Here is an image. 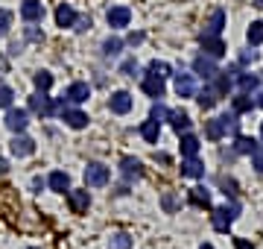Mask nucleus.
Here are the masks:
<instances>
[{
  "label": "nucleus",
  "instance_id": "nucleus-1",
  "mask_svg": "<svg viewBox=\"0 0 263 249\" xmlns=\"http://www.w3.org/2000/svg\"><path fill=\"white\" fill-rule=\"evenodd\" d=\"M237 217H240V205H222V208H216L211 214V223H214L216 232H228Z\"/></svg>",
  "mask_w": 263,
  "mask_h": 249
},
{
  "label": "nucleus",
  "instance_id": "nucleus-2",
  "mask_svg": "<svg viewBox=\"0 0 263 249\" xmlns=\"http://www.w3.org/2000/svg\"><path fill=\"white\" fill-rule=\"evenodd\" d=\"M108 179H111V170H108L105 164L91 162L85 167V185H88V188H103V185H108Z\"/></svg>",
  "mask_w": 263,
  "mask_h": 249
},
{
  "label": "nucleus",
  "instance_id": "nucleus-3",
  "mask_svg": "<svg viewBox=\"0 0 263 249\" xmlns=\"http://www.w3.org/2000/svg\"><path fill=\"white\" fill-rule=\"evenodd\" d=\"M9 147H12V155H18V158H27V155L35 153V141H32L29 135H24V132L15 135Z\"/></svg>",
  "mask_w": 263,
  "mask_h": 249
},
{
  "label": "nucleus",
  "instance_id": "nucleus-4",
  "mask_svg": "<svg viewBox=\"0 0 263 249\" xmlns=\"http://www.w3.org/2000/svg\"><path fill=\"white\" fill-rule=\"evenodd\" d=\"M27 123H29V112H27V109H12V105H9V112H6V126H9L12 132H15V135L24 132Z\"/></svg>",
  "mask_w": 263,
  "mask_h": 249
},
{
  "label": "nucleus",
  "instance_id": "nucleus-5",
  "mask_svg": "<svg viewBox=\"0 0 263 249\" xmlns=\"http://www.w3.org/2000/svg\"><path fill=\"white\" fill-rule=\"evenodd\" d=\"M29 112H35V115H41V117L53 115V100L47 97V91H38L35 97H29Z\"/></svg>",
  "mask_w": 263,
  "mask_h": 249
},
{
  "label": "nucleus",
  "instance_id": "nucleus-6",
  "mask_svg": "<svg viewBox=\"0 0 263 249\" xmlns=\"http://www.w3.org/2000/svg\"><path fill=\"white\" fill-rule=\"evenodd\" d=\"M21 18L27 21V24L41 21L44 18V3H41V0H24V3H21Z\"/></svg>",
  "mask_w": 263,
  "mask_h": 249
},
{
  "label": "nucleus",
  "instance_id": "nucleus-7",
  "mask_svg": "<svg viewBox=\"0 0 263 249\" xmlns=\"http://www.w3.org/2000/svg\"><path fill=\"white\" fill-rule=\"evenodd\" d=\"M193 70H196L199 77L214 79V74H216V59H214V56H208V53H202V56L193 59Z\"/></svg>",
  "mask_w": 263,
  "mask_h": 249
},
{
  "label": "nucleus",
  "instance_id": "nucleus-8",
  "mask_svg": "<svg viewBox=\"0 0 263 249\" xmlns=\"http://www.w3.org/2000/svg\"><path fill=\"white\" fill-rule=\"evenodd\" d=\"M67 202H70V211L73 214H85L88 205H91V193L88 191H67Z\"/></svg>",
  "mask_w": 263,
  "mask_h": 249
},
{
  "label": "nucleus",
  "instance_id": "nucleus-9",
  "mask_svg": "<svg viewBox=\"0 0 263 249\" xmlns=\"http://www.w3.org/2000/svg\"><path fill=\"white\" fill-rule=\"evenodd\" d=\"M105 18H108V24H111L114 29H120V27H129L132 12H129V6H111Z\"/></svg>",
  "mask_w": 263,
  "mask_h": 249
},
{
  "label": "nucleus",
  "instance_id": "nucleus-10",
  "mask_svg": "<svg viewBox=\"0 0 263 249\" xmlns=\"http://www.w3.org/2000/svg\"><path fill=\"white\" fill-rule=\"evenodd\" d=\"M65 97H67V103H85L91 97V88H88V82H70Z\"/></svg>",
  "mask_w": 263,
  "mask_h": 249
},
{
  "label": "nucleus",
  "instance_id": "nucleus-11",
  "mask_svg": "<svg viewBox=\"0 0 263 249\" xmlns=\"http://www.w3.org/2000/svg\"><path fill=\"white\" fill-rule=\"evenodd\" d=\"M108 105H111L114 115H126V112L132 109V94L129 91H114L111 100H108Z\"/></svg>",
  "mask_w": 263,
  "mask_h": 249
},
{
  "label": "nucleus",
  "instance_id": "nucleus-12",
  "mask_svg": "<svg viewBox=\"0 0 263 249\" xmlns=\"http://www.w3.org/2000/svg\"><path fill=\"white\" fill-rule=\"evenodd\" d=\"M62 120H65L70 129H85V126H88V115L79 112V109H70V105L62 112Z\"/></svg>",
  "mask_w": 263,
  "mask_h": 249
},
{
  "label": "nucleus",
  "instance_id": "nucleus-13",
  "mask_svg": "<svg viewBox=\"0 0 263 249\" xmlns=\"http://www.w3.org/2000/svg\"><path fill=\"white\" fill-rule=\"evenodd\" d=\"M181 176H187V179H199V176H205V164L199 162L196 155H187V158L181 162Z\"/></svg>",
  "mask_w": 263,
  "mask_h": 249
},
{
  "label": "nucleus",
  "instance_id": "nucleus-14",
  "mask_svg": "<svg viewBox=\"0 0 263 249\" xmlns=\"http://www.w3.org/2000/svg\"><path fill=\"white\" fill-rule=\"evenodd\" d=\"M141 88H143V94H149V97H164V79L161 77H155V74H146L143 77V82H141Z\"/></svg>",
  "mask_w": 263,
  "mask_h": 249
},
{
  "label": "nucleus",
  "instance_id": "nucleus-15",
  "mask_svg": "<svg viewBox=\"0 0 263 249\" xmlns=\"http://www.w3.org/2000/svg\"><path fill=\"white\" fill-rule=\"evenodd\" d=\"M202 50H205L208 56H214V59H219L222 53H226V44H222V39L219 35H202Z\"/></svg>",
  "mask_w": 263,
  "mask_h": 249
},
{
  "label": "nucleus",
  "instance_id": "nucleus-16",
  "mask_svg": "<svg viewBox=\"0 0 263 249\" xmlns=\"http://www.w3.org/2000/svg\"><path fill=\"white\" fill-rule=\"evenodd\" d=\"M176 94H179V97H193V94H196L193 74H176Z\"/></svg>",
  "mask_w": 263,
  "mask_h": 249
},
{
  "label": "nucleus",
  "instance_id": "nucleus-17",
  "mask_svg": "<svg viewBox=\"0 0 263 249\" xmlns=\"http://www.w3.org/2000/svg\"><path fill=\"white\" fill-rule=\"evenodd\" d=\"M193 97H196V103L202 105V109H214V105L219 103V94L214 91V85H205L202 91H196Z\"/></svg>",
  "mask_w": 263,
  "mask_h": 249
},
{
  "label": "nucleus",
  "instance_id": "nucleus-18",
  "mask_svg": "<svg viewBox=\"0 0 263 249\" xmlns=\"http://www.w3.org/2000/svg\"><path fill=\"white\" fill-rule=\"evenodd\" d=\"M47 185L56 193H67V191H70V176H67V173H62V170H56V173H50Z\"/></svg>",
  "mask_w": 263,
  "mask_h": 249
},
{
  "label": "nucleus",
  "instance_id": "nucleus-19",
  "mask_svg": "<svg viewBox=\"0 0 263 249\" xmlns=\"http://www.w3.org/2000/svg\"><path fill=\"white\" fill-rule=\"evenodd\" d=\"M231 85H234V79L228 77V70H216L214 74V91L219 97H226L228 91H231Z\"/></svg>",
  "mask_w": 263,
  "mask_h": 249
},
{
  "label": "nucleus",
  "instance_id": "nucleus-20",
  "mask_svg": "<svg viewBox=\"0 0 263 249\" xmlns=\"http://www.w3.org/2000/svg\"><path fill=\"white\" fill-rule=\"evenodd\" d=\"M222 29H226V12L222 9H214L211 12V21H208V35H219V32H222Z\"/></svg>",
  "mask_w": 263,
  "mask_h": 249
},
{
  "label": "nucleus",
  "instance_id": "nucleus-21",
  "mask_svg": "<svg viewBox=\"0 0 263 249\" xmlns=\"http://www.w3.org/2000/svg\"><path fill=\"white\" fill-rule=\"evenodd\" d=\"M231 109H234L237 115H246V112H252L254 109V100H252V94H246V91H240V94L231 100Z\"/></svg>",
  "mask_w": 263,
  "mask_h": 249
},
{
  "label": "nucleus",
  "instance_id": "nucleus-22",
  "mask_svg": "<svg viewBox=\"0 0 263 249\" xmlns=\"http://www.w3.org/2000/svg\"><path fill=\"white\" fill-rule=\"evenodd\" d=\"M73 21H76V12H73V6H67V3H62L56 9V24L62 29L65 27H73Z\"/></svg>",
  "mask_w": 263,
  "mask_h": 249
},
{
  "label": "nucleus",
  "instance_id": "nucleus-23",
  "mask_svg": "<svg viewBox=\"0 0 263 249\" xmlns=\"http://www.w3.org/2000/svg\"><path fill=\"white\" fill-rule=\"evenodd\" d=\"M205 135L211 138V141H219L222 135H226V123H222V117H211L205 123Z\"/></svg>",
  "mask_w": 263,
  "mask_h": 249
},
{
  "label": "nucleus",
  "instance_id": "nucleus-24",
  "mask_svg": "<svg viewBox=\"0 0 263 249\" xmlns=\"http://www.w3.org/2000/svg\"><path fill=\"white\" fill-rule=\"evenodd\" d=\"M120 170H123V176H126V179H141V176H143L141 162H138V158H123Z\"/></svg>",
  "mask_w": 263,
  "mask_h": 249
},
{
  "label": "nucleus",
  "instance_id": "nucleus-25",
  "mask_svg": "<svg viewBox=\"0 0 263 249\" xmlns=\"http://www.w3.org/2000/svg\"><path fill=\"white\" fill-rule=\"evenodd\" d=\"M237 85H240V91H246V94H254V91L260 88V79L254 77V74H237Z\"/></svg>",
  "mask_w": 263,
  "mask_h": 249
},
{
  "label": "nucleus",
  "instance_id": "nucleus-26",
  "mask_svg": "<svg viewBox=\"0 0 263 249\" xmlns=\"http://www.w3.org/2000/svg\"><path fill=\"white\" fill-rule=\"evenodd\" d=\"M141 135H143V141H149V144H158V135H161V126H158V120H143V126H141Z\"/></svg>",
  "mask_w": 263,
  "mask_h": 249
},
{
  "label": "nucleus",
  "instance_id": "nucleus-27",
  "mask_svg": "<svg viewBox=\"0 0 263 249\" xmlns=\"http://www.w3.org/2000/svg\"><path fill=\"white\" fill-rule=\"evenodd\" d=\"M167 117H170V123H173V129H176L179 135H184L190 129V117L184 115V112H170Z\"/></svg>",
  "mask_w": 263,
  "mask_h": 249
},
{
  "label": "nucleus",
  "instance_id": "nucleus-28",
  "mask_svg": "<svg viewBox=\"0 0 263 249\" xmlns=\"http://www.w3.org/2000/svg\"><path fill=\"white\" fill-rule=\"evenodd\" d=\"M196 153H199V138L190 135V132H184L181 135V155L187 158V155H196Z\"/></svg>",
  "mask_w": 263,
  "mask_h": 249
},
{
  "label": "nucleus",
  "instance_id": "nucleus-29",
  "mask_svg": "<svg viewBox=\"0 0 263 249\" xmlns=\"http://www.w3.org/2000/svg\"><path fill=\"white\" fill-rule=\"evenodd\" d=\"M190 202L199 205V208H211V191L208 188H193L190 191Z\"/></svg>",
  "mask_w": 263,
  "mask_h": 249
},
{
  "label": "nucleus",
  "instance_id": "nucleus-30",
  "mask_svg": "<svg viewBox=\"0 0 263 249\" xmlns=\"http://www.w3.org/2000/svg\"><path fill=\"white\" fill-rule=\"evenodd\" d=\"M254 147H257V141H254V138H249V135H237V141H234V150H237V153L252 155Z\"/></svg>",
  "mask_w": 263,
  "mask_h": 249
},
{
  "label": "nucleus",
  "instance_id": "nucleus-31",
  "mask_svg": "<svg viewBox=\"0 0 263 249\" xmlns=\"http://www.w3.org/2000/svg\"><path fill=\"white\" fill-rule=\"evenodd\" d=\"M246 39H249V44H263V21H254L252 27H249V32H246Z\"/></svg>",
  "mask_w": 263,
  "mask_h": 249
},
{
  "label": "nucleus",
  "instance_id": "nucleus-32",
  "mask_svg": "<svg viewBox=\"0 0 263 249\" xmlns=\"http://www.w3.org/2000/svg\"><path fill=\"white\" fill-rule=\"evenodd\" d=\"M108 249H132V238L126 232H117V235H111V240H108Z\"/></svg>",
  "mask_w": 263,
  "mask_h": 249
},
{
  "label": "nucleus",
  "instance_id": "nucleus-33",
  "mask_svg": "<svg viewBox=\"0 0 263 249\" xmlns=\"http://www.w3.org/2000/svg\"><path fill=\"white\" fill-rule=\"evenodd\" d=\"M32 82H35L38 91H50V85H53V74H50V70H38Z\"/></svg>",
  "mask_w": 263,
  "mask_h": 249
},
{
  "label": "nucleus",
  "instance_id": "nucleus-34",
  "mask_svg": "<svg viewBox=\"0 0 263 249\" xmlns=\"http://www.w3.org/2000/svg\"><path fill=\"white\" fill-rule=\"evenodd\" d=\"M12 100H15V91H12L9 85H3V82H0V109H9Z\"/></svg>",
  "mask_w": 263,
  "mask_h": 249
},
{
  "label": "nucleus",
  "instance_id": "nucleus-35",
  "mask_svg": "<svg viewBox=\"0 0 263 249\" xmlns=\"http://www.w3.org/2000/svg\"><path fill=\"white\" fill-rule=\"evenodd\" d=\"M120 50H123V41H120V39H108V41L103 44V53H105V56H117Z\"/></svg>",
  "mask_w": 263,
  "mask_h": 249
},
{
  "label": "nucleus",
  "instance_id": "nucleus-36",
  "mask_svg": "<svg viewBox=\"0 0 263 249\" xmlns=\"http://www.w3.org/2000/svg\"><path fill=\"white\" fill-rule=\"evenodd\" d=\"M149 74H155V77H170V65L167 62H149Z\"/></svg>",
  "mask_w": 263,
  "mask_h": 249
},
{
  "label": "nucleus",
  "instance_id": "nucleus-37",
  "mask_svg": "<svg viewBox=\"0 0 263 249\" xmlns=\"http://www.w3.org/2000/svg\"><path fill=\"white\" fill-rule=\"evenodd\" d=\"M252 167H254L257 173H263V144H257V147L252 150Z\"/></svg>",
  "mask_w": 263,
  "mask_h": 249
},
{
  "label": "nucleus",
  "instance_id": "nucleus-38",
  "mask_svg": "<svg viewBox=\"0 0 263 249\" xmlns=\"http://www.w3.org/2000/svg\"><path fill=\"white\" fill-rule=\"evenodd\" d=\"M222 123H226V132L237 135V129H240V120H237V112H234V115H222Z\"/></svg>",
  "mask_w": 263,
  "mask_h": 249
},
{
  "label": "nucleus",
  "instance_id": "nucleus-39",
  "mask_svg": "<svg viewBox=\"0 0 263 249\" xmlns=\"http://www.w3.org/2000/svg\"><path fill=\"white\" fill-rule=\"evenodd\" d=\"M12 27V12L9 9H0V35H6Z\"/></svg>",
  "mask_w": 263,
  "mask_h": 249
},
{
  "label": "nucleus",
  "instance_id": "nucleus-40",
  "mask_svg": "<svg viewBox=\"0 0 263 249\" xmlns=\"http://www.w3.org/2000/svg\"><path fill=\"white\" fill-rule=\"evenodd\" d=\"M167 115H170V109H167L164 103H155V105H152V120H158V123H161Z\"/></svg>",
  "mask_w": 263,
  "mask_h": 249
},
{
  "label": "nucleus",
  "instance_id": "nucleus-41",
  "mask_svg": "<svg viewBox=\"0 0 263 249\" xmlns=\"http://www.w3.org/2000/svg\"><path fill=\"white\" fill-rule=\"evenodd\" d=\"M88 27H91V18H85V15H76L73 29H79V32H82V29H88Z\"/></svg>",
  "mask_w": 263,
  "mask_h": 249
},
{
  "label": "nucleus",
  "instance_id": "nucleus-42",
  "mask_svg": "<svg viewBox=\"0 0 263 249\" xmlns=\"http://www.w3.org/2000/svg\"><path fill=\"white\" fill-rule=\"evenodd\" d=\"M120 70H123V74H129V77H135V70H138V62H135V59H129V62H123Z\"/></svg>",
  "mask_w": 263,
  "mask_h": 249
},
{
  "label": "nucleus",
  "instance_id": "nucleus-43",
  "mask_svg": "<svg viewBox=\"0 0 263 249\" xmlns=\"http://www.w3.org/2000/svg\"><path fill=\"white\" fill-rule=\"evenodd\" d=\"M164 208H167V211L176 208V197H173V193H164Z\"/></svg>",
  "mask_w": 263,
  "mask_h": 249
},
{
  "label": "nucleus",
  "instance_id": "nucleus-44",
  "mask_svg": "<svg viewBox=\"0 0 263 249\" xmlns=\"http://www.w3.org/2000/svg\"><path fill=\"white\" fill-rule=\"evenodd\" d=\"M254 59H257V53H254V50H246L243 56H240V62H243V65H249V62H254Z\"/></svg>",
  "mask_w": 263,
  "mask_h": 249
},
{
  "label": "nucleus",
  "instance_id": "nucleus-45",
  "mask_svg": "<svg viewBox=\"0 0 263 249\" xmlns=\"http://www.w3.org/2000/svg\"><path fill=\"white\" fill-rule=\"evenodd\" d=\"M141 41H143V32H132V35H129V44H132V47H135V44H141Z\"/></svg>",
  "mask_w": 263,
  "mask_h": 249
},
{
  "label": "nucleus",
  "instance_id": "nucleus-46",
  "mask_svg": "<svg viewBox=\"0 0 263 249\" xmlns=\"http://www.w3.org/2000/svg\"><path fill=\"white\" fill-rule=\"evenodd\" d=\"M234 246H237V249H252V243H249V240H237Z\"/></svg>",
  "mask_w": 263,
  "mask_h": 249
},
{
  "label": "nucleus",
  "instance_id": "nucleus-47",
  "mask_svg": "<svg viewBox=\"0 0 263 249\" xmlns=\"http://www.w3.org/2000/svg\"><path fill=\"white\" fill-rule=\"evenodd\" d=\"M6 170H9V162H6V158H0V176H3Z\"/></svg>",
  "mask_w": 263,
  "mask_h": 249
},
{
  "label": "nucleus",
  "instance_id": "nucleus-48",
  "mask_svg": "<svg viewBox=\"0 0 263 249\" xmlns=\"http://www.w3.org/2000/svg\"><path fill=\"white\" fill-rule=\"evenodd\" d=\"M6 67H9V62H6V56H0V74H6Z\"/></svg>",
  "mask_w": 263,
  "mask_h": 249
},
{
  "label": "nucleus",
  "instance_id": "nucleus-49",
  "mask_svg": "<svg viewBox=\"0 0 263 249\" xmlns=\"http://www.w3.org/2000/svg\"><path fill=\"white\" fill-rule=\"evenodd\" d=\"M254 105H260V109H263V91L257 94V100H254Z\"/></svg>",
  "mask_w": 263,
  "mask_h": 249
},
{
  "label": "nucleus",
  "instance_id": "nucleus-50",
  "mask_svg": "<svg viewBox=\"0 0 263 249\" xmlns=\"http://www.w3.org/2000/svg\"><path fill=\"white\" fill-rule=\"evenodd\" d=\"M199 249H214V246H211V243H202V246H199Z\"/></svg>",
  "mask_w": 263,
  "mask_h": 249
},
{
  "label": "nucleus",
  "instance_id": "nucleus-51",
  "mask_svg": "<svg viewBox=\"0 0 263 249\" xmlns=\"http://www.w3.org/2000/svg\"><path fill=\"white\" fill-rule=\"evenodd\" d=\"M254 3H257V6H263V0H254Z\"/></svg>",
  "mask_w": 263,
  "mask_h": 249
},
{
  "label": "nucleus",
  "instance_id": "nucleus-52",
  "mask_svg": "<svg viewBox=\"0 0 263 249\" xmlns=\"http://www.w3.org/2000/svg\"><path fill=\"white\" fill-rule=\"evenodd\" d=\"M260 135H263V123H260Z\"/></svg>",
  "mask_w": 263,
  "mask_h": 249
}]
</instances>
